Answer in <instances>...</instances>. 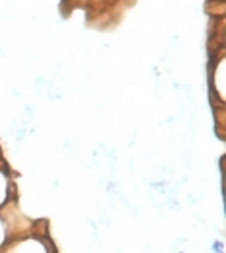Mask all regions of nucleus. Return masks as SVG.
<instances>
[{"label": "nucleus", "mask_w": 226, "mask_h": 253, "mask_svg": "<svg viewBox=\"0 0 226 253\" xmlns=\"http://www.w3.org/2000/svg\"><path fill=\"white\" fill-rule=\"evenodd\" d=\"M211 250H213V253H223V242H215L211 246Z\"/></svg>", "instance_id": "f257e3e1"}]
</instances>
